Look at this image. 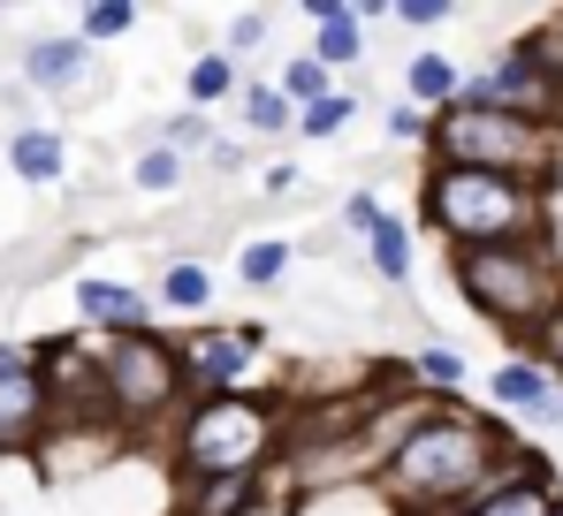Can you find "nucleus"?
<instances>
[{"mask_svg": "<svg viewBox=\"0 0 563 516\" xmlns=\"http://www.w3.org/2000/svg\"><path fill=\"white\" fill-rule=\"evenodd\" d=\"M442 15H450V0H404L396 8V23H411V31H434Z\"/></svg>", "mask_w": 563, "mask_h": 516, "instance_id": "nucleus-29", "label": "nucleus"}, {"mask_svg": "<svg viewBox=\"0 0 563 516\" xmlns=\"http://www.w3.org/2000/svg\"><path fill=\"white\" fill-rule=\"evenodd\" d=\"M176 364H184L190 403H206V395H252L260 335L252 327H190L184 343H176Z\"/></svg>", "mask_w": 563, "mask_h": 516, "instance_id": "nucleus-7", "label": "nucleus"}, {"mask_svg": "<svg viewBox=\"0 0 563 516\" xmlns=\"http://www.w3.org/2000/svg\"><path fill=\"white\" fill-rule=\"evenodd\" d=\"M137 23V8H122V0H99V8H85V46L92 38H122Z\"/></svg>", "mask_w": 563, "mask_h": 516, "instance_id": "nucleus-27", "label": "nucleus"}, {"mask_svg": "<svg viewBox=\"0 0 563 516\" xmlns=\"http://www.w3.org/2000/svg\"><path fill=\"white\" fill-rule=\"evenodd\" d=\"M260 502V479H184V516H244Z\"/></svg>", "mask_w": 563, "mask_h": 516, "instance_id": "nucleus-15", "label": "nucleus"}, {"mask_svg": "<svg viewBox=\"0 0 563 516\" xmlns=\"http://www.w3.org/2000/svg\"><path fill=\"white\" fill-rule=\"evenodd\" d=\"M46 426H54V403L38 388V364L31 372H8L0 380V456H38Z\"/></svg>", "mask_w": 563, "mask_h": 516, "instance_id": "nucleus-9", "label": "nucleus"}, {"mask_svg": "<svg viewBox=\"0 0 563 516\" xmlns=\"http://www.w3.org/2000/svg\"><path fill=\"white\" fill-rule=\"evenodd\" d=\"M487 395L503 403V411H533V418H556L563 426V388L533 364V357H518V364H503L495 380H487Z\"/></svg>", "mask_w": 563, "mask_h": 516, "instance_id": "nucleus-11", "label": "nucleus"}, {"mask_svg": "<svg viewBox=\"0 0 563 516\" xmlns=\"http://www.w3.org/2000/svg\"><path fill=\"white\" fill-rule=\"evenodd\" d=\"M411 99H419V106H434V114H442V106H450V99H457V69H450V61H442V54H419V61H411Z\"/></svg>", "mask_w": 563, "mask_h": 516, "instance_id": "nucleus-21", "label": "nucleus"}, {"mask_svg": "<svg viewBox=\"0 0 563 516\" xmlns=\"http://www.w3.org/2000/svg\"><path fill=\"white\" fill-rule=\"evenodd\" d=\"M282 418L289 403L275 395H206L176 411V479H260L282 456Z\"/></svg>", "mask_w": 563, "mask_h": 516, "instance_id": "nucleus-4", "label": "nucleus"}, {"mask_svg": "<svg viewBox=\"0 0 563 516\" xmlns=\"http://www.w3.org/2000/svg\"><path fill=\"white\" fill-rule=\"evenodd\" d=\"M198 145H206V122H198V114H176V122L161 130V153H176V160L198 153Z\"/></svg>", "mask_w": 563, "mask_h": 516, "instance_id": "nucleus-28", "label": "nucleus"}, {"mask_svg": "<svg viewBox=\"0 0 563 516\" xmlns=\"http://www.w3.org/2000/svg\"><path fill=\"white\" fill-rule=\"evenodd\" d=\"M510 448H518V440L495 426V418H472L465 403H442L427 426L380 463L374 486L396 516H465L479 494L503 486Z\"/></svg>", "mask_w": 563, "mask_h": 516, "instance_id": "nucleus-1", "label": "nucleus"}, {"mask_svg": "<svg viewBox=\"0 0 563 516\" xmlns=\"http://www.w3.org/2000/svg\"><path fill=\"white\" fill-rule=\"evenodd\" d=\"M99 372V403H107V426L114 433H145L161 418L184 411V364H176V343L137 327V335H114V343L92 357Z\"/></svg>", "mask_w": 563, "mask_h": 516, "instance_id": "nucleus-6", "label": "nucleus"}, {"mask_svg": "<svg viewBox=\"0 0 563 516\" xmlns=\"http://www.w3.org/2000/svg\"><path fill=\"white\" fill-rule=\"evenodd\" d=\"M8 168L23 175V182H62L69 175V145L54 130H15L8 137Z\"/></svg>", "mask_w": 563, "mask_h": 516, "instance_id": "nucleus-14", "label": "nucleus"}, {"mask_svg": "<svg viewBox=\"0 0 563 516\" xmlns=\"http://www.w3.org/2000/svg\"><path fill=\"white\" fill-rule=\"evenodd\" d=\"M419 213L450 251H495V244H541L549 236V198L510 175H472V168H427Z\"/></svg>", "mask_w": 563, "mask_h": 516, "instance_id": "nucleus-2", "label": "nucleus"}, {"mask_svg": "<svg viewBox=\"0 0 563 516\" xmlns=\"http://www.w3.org/2000/svg\"><path fill=\"white\" fill-rule=\"evenodd\" d=\"M404 372L419 380V395H457V388H465V357H457V349H442V343L419 349V357H411Z\"/></svg>", "mask_w": 563, "mask_h": 516, "instance_id": "nucleus-17", "label": "nucleus"}, {"mask_svg": "<svg viewBox=\"0 0 563 516\" xmlns=\"http://www.w3.org/2000/svg\"><path fill=\"white\" fill-rule=\"evenodd\" d=\"M260 38H267V15H260V8H252V15H236V46H260Z\"/></svg>", "mask_w": 563, "mask_h": 516, "instance_id": "nucleus-33", "label": "nucleus"}, {"mask_svg": "<svg viewBox=\"0 0 563 516\" xmlns=\"http://www.w3.org/2000/svg\"><path fill=\"white\" fill-rule=\"evenodd\" d=\"M236 99H244V130H252V137H282V130L297 122V106H289L275 85H244Z\"/></svg>", "mask_w": 563, "mask_h": 516, "instance_id": "nucleus-18", "label": "nucleus"}, {"mask_svg": "<svg viewBox=\"0 0 563 516\" xmlns=\"http://www.w3.org/2000/svg\"><path fill=\"white\" fill-rule=\"evenodd\" d=\"M31 364H38V349H23V343H0V380H8V372H31Z\"/></svg>", "mask_w": 563, "mask_h": 516, "instance_id": "nucleus-32", "label": "nucleus"}, {"mask_svg": "<svg viewBox=\"0 0 563 516\" xmlns=\"http://www.w3.org/2000/svg\"><path fill=\"white\" fill-rule=\"evenodd\" d=\"M556 516H563V502H556Z\"/></svg>", "mask_w": 563, "mask_h": 516, "instance_id": "nucleus-34", "label": "nucleus"}, {"mask_svg": "<svg viewBox=\"0 0 563 516\" xmlns=\"http://www.w3.org/2000/svg\"><path fill=\"white\" fill-rule=\"evenodd\" d=\"M236 91V61L229 54H198L190 61V106H213V99H229Z\"/></svg>", "mask_w": 563, "mask_h": 516, "instance_id": "nucleus-22", "label": "nucleus"}, {"mask_svg": "<svg viewBox=\"0 0 563 516\" xmlns=\"http://www.w3.org/2000/svg\"><path fill=\"white\" fill-rule=\"evenodd\" d=\"M427 153L434 168H472V175H510V182H533L549 190L563 160V130L549 122H526V114H503V106H442L427 114Z\"/></svg>", "mask_w": 563, "mask_h": 516, "instance_id": "nucleus-3", "label": "nucleus"}, {"mask_svg": "<svg viewBox=\"0 0 563 516\" xmlns=\"http://www.w3.org/2000/svg\"><path fill=\"white\" fill-rule=\"evenodd\" d=\"M526 349H533V364H541L549 380H563V304L533 327V335H526Z\"/></svg>", "mask_w": 563, "mask_h": 516, "instance_id": "nucleus-25", "label": "nucleus"}, {"mask_svg": "<svg viewBox=\"0 0 563 516\" xmlns=\"http://www.w3.org/2000/svg\"><path fill=\"white\" fill-rule=\"evenodd\" d=\"M206 296H213V281H206L198 258H176V266L161 273V304H168V312H206Z\"/></svg>", "mask_w": 563, "mask_h": 516, "instance_id": "nucleus-19", "label": "nucleus"}, {"mask_svg": "<svg viewBox=\"0 0 563 516\" xmlns=\"http://www.w3.org/2000/svg\"><path fill=\"white\" fill-rule=\"evenodd\" d=\"M69 296H77V312H85L92 327H107V335H137V327H145V304H153V296H137L130 281H99V273L77 281Z\"/></svg>", "mask_w": 563, "mask_h": 516, "instance_id": "nucleus-13", "label": "nucleus"}, {"mask_svg": "<svg viewBox=\"0 0 563 516\" xmlns=\"http://www.w3.org/2000/svg\"><path fill=\"white\" fill-rule=\"evenodd\" d=\"M236 273H244V289H275L282 273H289V244H282V236L244 244V251H236Z\"/></svg>", "mask_w": 563, "mask_h": 516, "instance_id": "nucleus-20", "label": "nucleus"}, {"mask_svg": "<svg viewBox=\"0 0 563 516\" xmlns=\"http://www.w3.org/2000/svg\"><path fill=\"white\" fill-rule=\"evenodd\" d=\"M130 182H137V190H176V182H184V160L153 145V153H145V160L130 168Z\"/></svg>", "mask_w": 563, "mask_h": 516, "instance_id": "nucleus-26", "label": "nucleus"}, {"mask_svg": "<svg viewBox=\"0 0 563 516\" xmlns=\"http://www.w3.org/2000/svg\"><path fill=\"white\" fill-rule=\"evenodd\" d=\"M388 137H427V114H419V106H396V114H388Z\"/></svg>", "mask_w": 563, "mask_h": 516, "instance_id": "nucleus-31", "label": "nucleus"}, {"mask_svg": "<svg viewBox=\"0 0 563 516\" xmlns=\"http://www.w3.org/2000/svg\"><path fill=\"white\" fill-rule=\"evenodd\" d=\"M358 114V99H343V91H328V99H312V106H297V122L289 130H305V137H335L343 122Z\"/></svg>", "mask_w": 563, "mask_h": 516, "instance_id": "nucleus-23", "label": "nucleus"}, {"mask_svg": "<svg viewBox=\"0 0 563 516\" xmlns=\"http://www.w3.org/2000/svg\"><path fill=\"white\" fill-rule=\"evenodd\" d=\"M282 99H289V106H312V99H328V69H320V61H312V54H297V61H289V69H282Z\"/></svg>", "mask_w": 563, "mask_h": 516, "instance_id": "nucleus-24", "label": "nucleus"}, {"mask_svg": "<svg viewBox=\"0 0 563 516\" xmlns=\"http://www.w3.org/2000/svg\"><path fill=\"white\" fill-rule=\"evenodd\" d=\"M305 15H312V61H320V69H351V61H366L358 0H305Z\"/></svg>", "mask_w": 563, "mask_h": 516, "instance_id": "nucleus-10", "label": "nucleus"}, {"mask_svg": "<svg viewBox=\"0 0 563 516\" xmlns=\"http://www.w3.org/2000/svg\"><path fill=\"white\" fill-rule=\"evenodd\" d=\"M366 258H374V273H380V281H404V273H411V228L380 213L374 228H366Z\"/></svg>", "mask_w": 563, "mask_h": 516, "instance_id": "nucleus-16", "label": "nucleus"}, {"mask_svg": "<svg viewBox=\"0 0 563 516\" xmlns=\"http://www.w3.org/2000/svg\"><path fill=\"white\" fill-rule=\"evenodd\" d=\"M343 221H351V228L366 236V228H374V221H380V198H374V190H358V198L343 205Z\"/></svg>", "mask_w": 563, "mask_h": 516, "instance_id": "nucleus-30", "label": "nucleus"}, {"mask_svg": "<svg viewBox=\"0 0 563 516\" xmlns=\"http://www.w3.org/2000/svg\"><path fill=\"white\" fill-rule=\"evenodd\" d=\"M457 289L472 296L479 319H495L503 335H533L563 304V258L556 244H495V251H457Z\"/></svg>", "mask_w": 563, "mask_h": 516, "instance_id": "nucleus-5", "label": "nucleus"}, {"mask_svg": "<svg viewBox=\"0 0 563 516\" xmlns=\"http://www.w3.org/2000/svg\"><path fill=\"white\" fill-rule=\"evenodd\" d=\"M556 479H549V463L533 456V448H510V463H503V486L495 494H479L465 516H556Z\"/></svg>", "mask_w": 563, "mask_h": 516, "instance_id": "nucleus-8", "label": "nucleus"}, {"mask_svg": "<svg viewBox=\"0 0 563 516\" xmlns=\"http://www.w3.org/2000/svg\"><path fill=\"white\" fill-rule=\"evenodd\" d=\"M23 77L46 91H92V46L85 38H38L23 54Z\"/></svg>", "mask_w": 563, "mask_h": 516, "instance_id": "nucleus-12", "label": "nucleus"}]
</instances>
